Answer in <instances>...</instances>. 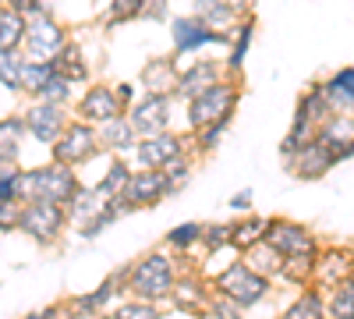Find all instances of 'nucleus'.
<instances>
[{
    "label": "nucleus",
    "mask_w": 354,
    "mask_h": 319,
    "mask_svg": "<svg viewBox=\"0 0 354 319\" xmlns=\"http://www.w3.org/2000/svg\"><path fill=\"white\" fill-rule=\"evenodd\" d=\"M96 138H100V146L121 153V149H128L131 142H135V131H131V125H128L124 113H117V118H110V121L96 125Z\"/></svg>",
    "instance_id": "4be33fe9"
},
{
    "label": "nucleus",
    "mask_w": 354,
    "mask_h": 319,
    "mask_svg": "<svg viewBox=\"0 0 354 319\" xmlns=\"http://www.w3.org/2000/svg\"><path fill=\"white\" fill-rule=\"evenodd\" d=\"M106 210H110V195H106L103 188H82V185H78V192H75L71 202H68L71 220H78L82 227L93 224L96 217H103Z\"/></svg>",
    "instance_id": "f3484780"
},
{
    "label": "nucleus",
    "mask_w": 354,
    "mask_h": 319,
    "mask_svg": "<svg viewBox=\"0 0 354 319\" xmlns=\"http://www.w3.org/2000/svg\"><path fill=\"white\" fill-rule=\"evenodd\" d=\"M131 287L142 298H163L174 287V266L167 255H145L131 270Z\"/></svg>",
    "instance_id": "423d86ee"
},
{
    "label": "nucleus",
    "mask_w": 354,
    "mask_h": 319,
    "mask_svg": "<svg viewBox=\"0 0 354 319\" xmlns=\"http://www.w3.org/2000/svg\"><path fill=\"white\" fill-rule=\"evenodd\" d=\"M138 15H142V0H110V18H106V25L138 21Z\"/></svg>",
    "instance_id": "7c9ffc66"
},
{
    "label": "nucleus",
    "mask_w": 354,
    "mask_h": 319,
    "mask_svg": "<svg viewBox=\"0 0 354 319\" xmlns=\"http://www.w3.org/2000/svg\"><path fill=\"white\" fill-rule=\"evenodd\" d=\"M110 295H113V284H103V287H100L96 295H88V298H82V309H100V305H103V302H106Z\"/></svg>",
    "instance_id": "a19ab883"
},
{
    "label": "nucleus",
    "mask_w": 354,
    "mask_h": 319,
    "mask_svg": "<svg viewBox=\"0 0 354 319\" xmlns=\"http://www.w3.org/2000/svg\"><path fill=\"white\" fill-rule=\"evenodd\" d=\"M216 287L238 305H255L266 291H270V284H266L262 273H255L252 266H230L227 273L216 277Z\"/></svg>",
    "instance_id": "0eeeda50"
},
{
    "label": "nucleus",
    "mask_w": 354,
    "mask_h": 319,
    "mask_svg": "<svg viewBox=\"0 0 354 319\" xmlns=\"http://www.w3.org/2000/svg\"><path fill=\"white\" fill-rule=\"evenodd\" d=\"M198 21L205 25V28H209V33H216V36H227L230 39V33H234V28H238V15H234L227 4H223V0H216V4L213 8H205L202 15H198Z\"/></svg>",
    "instance_id": "bb28decb"
},
{
    "label": "nucleus",
    "mask_w": 354,
    "mask_h": 319,
    "mask_svg": "<svg viewBox=\"0 0 354 319\" xmlns=\"http://www.w3.org/2000/svg\"><path fill=\"white\" fill-rule=\"evenodd\" d=\"M266 245H270L277 255H312L315 245L312 238L305 235V230L298 224H270L266 227Z\"/></svg>",
    "instance_id": "4468645a"
},
{
    "label": "nucleus",
    "mask_w": 354,
    "mask_h": 319,
    "mask_svg": "<svg viewBox=\"0 0 354 319\" xmlns=\"http://www.w3.org/2000/svg\"><path fill=\"white\" fill-rule=\"evenodd\" d=\"M21 64H25V53L18 50H0V85L11 93H18V78H21Z\"/></svg>",
    "instance_id": "cd10ccee"
},
{
    "label": "nucleus",
    "mask_w": 354,
    "mask_h": 319,
    "mask_svg": "<svg viewBox=\"0 0 354 319\" xmlns=\"http://www.w3.org/2000/svg\"><path fill=\"white\" fill-rule=\"evenodd\" d=\"M181 153H185V138L174 135V131H163V135H153V138L138 142V163H142V170H163L170 160H177Z\"/></svg>",
    "instance_id": "9b49d317"
},
{
    "label": "nucleus",
    "mask_w": 354,
    "mask_h": 319,
    "mask_svg": "<svg viewBox=\"0 0 354 319\" xmlns=\"http://www.w3.org/2000/svg\"><path fill=\"white\" fill-rule=\"evenodd\" d=\"M21 217V202L18 199H0V230H15Z\"/></svg>",
    "instance_id": "c9c22d12"
},
{
    "label": "nucleus",
    "mask_w": 354,
    "mask_h": 319,
    "mask_svg": "<svg viewBox=\"0 0 354 319\" xmlns=\"http://www.w3.org/2000/svg\"><path fill=\"white\" fill-rule=\"evenodd\" d=\"M113 96H117V103H121V107L128 110V103H135V85H131V82L113 85Z\"/></svg>",
    "instance_id": "79ce46f5"
},
{
    "label": "nucleus",
    "mask_w": 354,
    "mask_h": 319,
    "mask_svg": "<svg viewBox=\"0 0 354 319\" xmlns=\"http://www.w3.org/2000/svg\"><path fill=\"white\" fill-rule=\"evenodd\" d=\"M128 178H131V174H128V163H124V160H113V163H110V170H106V178H103L96 188H103V192L113 199V195H121V192H124Z\"/></svg>",
    "instance_id": "c756f323"
},
{
    "label": "nucleus",
    "mask_w": 354,
    "mask_h": 319,
    "mask_svg": "<svg viewBox=\"0 0 354 319\" xmlns=\"http://www.w3.org/2000/svg\"><path fill=\"white\" fill-rule=\"evenodd\" d=\"M202 238V227L198 224H185V227H174L170 235H167V245H174V248H188V245H195Z\"/></svg>",
    "instance_id": "473e14b6"
},
{
    "label": "nucleus",
    "mask_w": 354,
    "mask_h": 319,
    "mask_svg": "<svg viewBox=\"0 0 354 319\" xmlns=\"http://www.w3.org/2000/svg\"><path fill=\"white\" fill-rule=\"evenodd\" d=\"M8 8H15L21 15H36V11H43V0H8Z\"/></svg>",
    "instance_id": "37998d69"
},
{
    "label": "nucleus",
    "mask_w": 354,
    "mask_h": 319,
    "mask_svg": "<svg viewBox=\"0 0 354 319\" xmlns=\"http://www.w3.org/2000/svg\"><path fill=\"white\" fill-rule=\"evenodd\" d=\"M117 319H160V316H156L153 302H128V305H121Z\"/></svg>",
    "instance_id": "f704fd0d"
},
{
    "label": "nucleus",
    "mask_w": 354,
    "mask_h": 319,
    "mask_svg": "<svg viewBox=\"0 0 354 319\" xmlns=\"http://www.w3.org/2000/svg\"><path fill=\"white\" fill-rule=\"evenodd\" d=\"M21 121H25V131L32 135L36 142H46V146H53L57 138H61V131L68 128V113L64 107H53V103H32L25 113H21Z\"/></svg>",
    "instance_id": "1a4fd4ad"
},
{
    "label": "nucleus",
    "mask_w": 354,
    "mask_h": 319,
    "mask_svg": "<svg viewBox=\"0 0 354 319\" xmlns=\"http://www.w3.org/2000/svg\"><path fill=\"white\" fill-rule=\"evenodd\" d=\"M287 319H322V302L315 295H305L298 305L287 312Z\"/></svg>",
    "instance_id": "72a5a7b5"
},
{
    "label": "nucleus",
    "mask_w": 354,
    "mask_h": 319,
    "mask_svg": "<svg viewBox=\"0 0 354 319\" xmlns=\"http://www.w3.org/2000/svg\"><path fill=\"white\" fill-rule=\"evenodd\" d=\"M53 71L61 75V78H68V82H85L88 78V68H85V61H82V46L78 43H64L61 50L53 53Z\"/></svg>",
    "instance_id": "412c9836"
},
{
    "label": "nucleus",
    "mask_w": 354,
    "mask_h": 319,
    "mask_svg": "<svg viewBox=\"0 0 354 319\" xmlns=\"http://www.w3.org/2000/svg\"><path fill=\"white\" fill-rule=\"evenodd\" d=\"M25 319H50V312H32V316H25Z\"/></svg>",
    "instance_id": "de8ad7c7"
},
{
    "label": "nucleus",
    "mask_w": 354,
    "mask_h": 319,
    "mask_svg": "<svg viewBox=\"0 0 354 319\" xmlns=\"http://www.w3.org/2000/svg\"><path fill=\"white\" fill-rule=\"evenodd\" d=\"M4 4H8V0H0V8H4Z\"/></svg>",
    "instance_id": "09e8293b"
},
{
    "label": "nucleus",
    "mask_w": 354,
    "mask_h": 319,
    "mask_svg": "<svg viewBox=\"0 0 354 319\" xmlns=\"http://www.w3.org/2000/svg\"><path fill=\"white\" fill-rule=\"evenodd\" d=\"M170 188H167V178H163V170H138V174H131L128 178V185H124V192L117 195L124 202V206L131 210V206H153L156 199H163Z\"/></svg>",
    "instance_id": "9d476101"
},
{
    "label": "nucleus",
    "mask_w": 354,
    "mask_h": 319,
    "mask_svg": "<svg viewBox=\"0 0 354 319\" xmlns=\"http://www.w3.org/2000/svg\"><path fill=\"white\" fill-rule=\"evenodd\" d=\"M25 39V15L15 8H0V50H18Z\"/></svg>",
    "instance_id": "a878e982"
},
{
    "label": "nucleus",
    "mask_w": 354,
    "mask_h": 319,
    "mask_svg": "<svg viewBox=\"0 0 354 319\" xmlns=\"http://www.w3.org/2000/svg\"><path fill=\"white\" fill-rule=\"evenodd\" d=\"M266 227H270L266 220H248L245 227H234V230H230V241L238 245V248H252V245H259L255 238L266 235Z\"/></svg>",
    "instance_id": "2f4dec72"
},
{
    "label": "nucleus",
    "mask_w": 354,
    "mask_h": 319,
    "mask_svg": "<svg viewBox=\"0 0 354 319\" xmlns=\"http://www.w3.org/2000/svg\"><path fill=\"white\" fill-rule=\"evenodd\" d=\"M25 121L21 118H0V163H15L21 153Z\"/></svg>",
    "instance_id": "5701e85b"
},
{
    "label": "nucleus",
    "mask_w": 354,
    "mask_h": 319,
    "mask_svg": "<svg viewBox=\"0 0 354 319\" xmlns=\"http://www.w3.org/2000/svg\"><path fill=\"white\" fill-rule=\"evenodd\" d=\"M100 149V138H96V125H85V121H71L61 138L53 142V163H64V167H75V163H85Z\"/></svg>",
    "instance_id": "39448f33"
},
{
    "label": "nucleus",
    "mask_w": 354,
    "mask_h": 319,
    "mask_svg": "<svg viewBox=\"0 0 354 319\" xmlns=\"http://www.w3.org/2000/svg\"><path fill=\"white\" fill-rule=\"evenodd\" d=\"M117 113H124V107L117 103L113 89H106V85H93L78 100V121H85V125H103V121L117 118Z\"/></svg>",
    "instance_id": "ddd939ff"
},
{
    "label": "nucleus",
    "mask_w": 354,
    "mask_h": 319,
    "mask_svg": "<svg viewBox=\"0 0 354 319\" xmlns=\"http://www.w3.org/2000/svg\"><path fill=\"white\" fill-rule=\"evenodd\" d=\"M223 4L238 15V18H248V15L255 11V0H223Z\"/></svg>",
    "instance_id": "c03bdc74"
},
{
    "label": "nucleus",
    "mask_w": 354,
    "mask_h": 319,
    "mask_svg": "<svg viewBox=\"0 0 354 319\" xmlns=\"http://www.w3.org/2000/svg\"><path fill=\"white\" fill-rule=\"evenodd\" d=\"M64 43H68V33L46 11L25 15V39H21L25 61H53V53Z\"/></svg>",
    "instance_id": "7ed1b4c3"
},
{
    "label": "nucleus",
    "mask_w": 354,
    "mask_h": 319,
    "mask_svg": "<svg viewBox=\"0 0 354 319\" xmlns=\"http://www.w3.org/2000/svg\"><path fill=\"white\" fill-rule=\"evenodd\" d=\"M330 312H333L337 319H354V287H351V291H344V295L330 305Z\"/></svg>",
    "instance_id": "ea45409f"
},
{
    "label": "nucleus",
    "mask_w": 354,
    "mask_h": 319,
    "mask_svg": "<svg viewBox=\"0 0 354 319\" xmlns=\"http://www.w3.org/2000/svg\"><path fill=\"white\" fill-rule=\"evenodd\" d=\"M68 213L64 206H57V202H43V199H32L21 206V217H18V227L25 230V235H32L36 241H53L57 235H61Z\"/></svg>",
    "instance_id": "20e7f679"
},
{
    "label": "nucleus",
    "mask_w": 354,
    "mask_h": 319,
    "mask_svg": "<svg viewBox=\"0 0 354 319\" xmlns=\"http://www.w3.org/2000/svg\"><path fill=\"white\" fill-rule=\"evenodd\" d=\"M337 160H333V153L322 146L319 138H312V142H305V146H298V156H290V170L298 174V178H322L330 167H333Z\"/></svg>",
    "instance_id": "2eb2a0df"
},
{
    "label": "nucleus",
    "mask_w": 354,
    "mask_h": 319,
    "mask_svg": "<svg viewBox=\"0 0 354 319\" xmlns=\"http://www.w3.org/2000/svg\"><path fill=\"white\" fill-rule=\"evenodd\" d=\"M252 36H255V18L248 15L245 21H238V28H234V39H230V57H227V71H241L245 57H248V46H252Z\"/></svg>",
    "instance_id": "b1692460"
},
{
    "label": "nucleus",
    "mask_w": 354,
    "mask_h": 319,
    "mask_svg": "<svg viewBox=\"0 0 354 319\" xmlns=\"http://www.w3.org/2000/svg\"><path fill=\"white\" fill-rule=\"evenodd\" d=\"M128 125L138 138H153L170 128V96H145L142 103H131Z\"/></svg>",
    "instance_id": "6e6552de"
},
{
    "label": "nucleus",
    "mask_w": 354,
    "mask_h": 319,
    "mask_svg": "<svg viewBox=\"0 0 354 319\" xmlns=\"http://www.w3.org/2000/svg\"><path fill=\"white\" fill-rule=\"evenodd\" d=\"M216 82H220V64H213V61H198V64H192V68L181 71V78H177V93L192 100V96L205 93L209 85H216Z\"/></svg>",
    "instance_id": "a211bd4d"
},
{
    "label": "nucleus",
    "mask_w": 354,
    "mask_h": 319,
    "mask_svg": "<svg viewBox=\"0 0 354 319\" xmlns=\"http://www.w3.org/2000/svg\"><path fill=\"white\" fill-rule=\"evenodd\" d=\"M177 78H181V71H177L174 57H160V61H149L142 71V85L149 96H174L177 93Z\"/></svg>",
    "instance_id": "dca6fc26"
},
{
    "label": "nucleus",
    "mask_w": 354,
    "mask_h": 319,
    "mask_svg": "<svg viewBox=\"0 0 354 319\" xmlns=\"http://www.w3.org/2000/svg\"><path fill=\"white\" fill-rule=\"evenodd\" d=\"M75 192H78V181H75L71 167H64V163H50V167H36V170L18 174V199L21 202L43 199V202L64 206V202H71Z\"/></svg>",
    "instance_id": "f257e3e1"
},
{
    "label": "nucleus",
    "mask_w": 354,
    "mask_h": 319,
    "mask_svg": "<svg viewBox=\"0 0 354 319\" xmlns=\"http://www.w3.org/2000/svg\"><path fill=\"white\" fill-rule=\"evenodd\" d=\"M230 206H234V210H248V206H252V192L234 195V199H230Z\"/></svg>",
    "instance_id": "49530a36"
},
{
    "label": "nucleus",
    "mask_w": 354,
    "mask_h": 319,
    "mask_svg": "<svg viewBox=\"0 0 354 319\" xmlns=\"http://www.w3.org/2000/svg\"><path fill=\"white\" fill-rule=\"evenodd\" d=\"M205 238H209V248H220L223 241H230V227H213Z\"/></svg>",
    "instance_id": "a18cd8bd"
},
{
    "label": "nucleus",
    "mask_w": 354,
    "mask_h": 319,
    "mask_svg": "<svg viewBox=\"0 0 354 319\" xmlns=\"http://www.w3.org/2000/svg\"><path fill=\"white\" fill-rule=\"evenodd\" d=\"M227 125H230V121H213V125H205V128H198V146H202V149H213L216 142L223 138Z\"/></svg>",
    "instance_id": "4c0bfd02"
},
{
    "label": "nucleus",
    "mask_w": 354,
    "mask_h": 319,
    "mask_svg": "<svg viewBox=\"0 0 354 319\" xmlns=\"http://www.w3.org/2000/svg\"><path fill=\"white\" fill-rule=\"evenodd\" d=\"M322 93H326L333 113H351L354 110V68H340L330 82H322Z\"/></svg>",
    "instance_id": "6ab92c4d"
},
{
    "label": "nucleus",
    "mask_w": 354,
    "mask_h": 319,
    "mask_svg": "<svg viewBox=\"0 0 354 319\" xmlns=\"http://www.w3.org/2000/svg\"><path fill=\"white\" fill-rule=\"evenodd\" d=\"M170 33H174V50H177V57L195 53V50L209 46V43H227V36H216V33H209V28H205V25L198 21V15H188V18H174V21H170Z\"/></svg>",
    "instance_id": "f8f14e48"
},
{
    "label": "nucleus",
    "mask_w": 354,
    "mask_h": 319,
    "mask_svg": "<svg viewBox=\"0 0 354 319\" xmlns=\"http://www.w3.org/2000/svg\"><path fill=\"white\" fill-rule=\"evenodd\" d=\"M57 71H53V64L50 61H25L21 64V78H18V93H25V96H39V89L53 78Z\"/></svg>",
    "instance_id": "393cba45"
},
{
    "label": "nucleus",
    "mask_w": 354,
    "mask_h": 319,
    "mask_svg": "<svg viewBox=\"0 0 354 319\" xmlns=\"http://www.w3.org/2000/svg\"><path fill=\"white\" fill-rule=\"evenodd\" d=\"M39 103H53V107H64V103H71V82L68 78H61V75H53L43 89H39V96H36Z\"/></svg>",
    "instance_id": "c85d7f7f"
},
{
    "label": "nucleus",
    "mask_w": 354,
    "mask_h": 319,
    "mask_svg": "<svg viewBox=\"0 0 354 319\" xmlns=\"http://www.w3.org/2000/svg\"><path fill=\"white\" fill-rule=\"evenodd\" d=\"M234 107H238V82H223L220 78L205 93L192 96V103H188V125H192V131H198V128L213 125V121H230Z\"/></svg>",
    "instance_id": "f03ea898"
},
{
    "label": "nucleus",
    "mask_w": 354,
    "mask_h": 319,
    "mask_svg": "<svg viewBox=\"0 0 354 319\" xmlns=\"http://www.w3.org/2000/svg\"><path fill=\"white\" fill-rule=\"evenodd\" d=\"M298 113H301L312 128H322V125L333 118L330 100H326V93H322V82H312L308 89H305V96L298 100Z\"/></svg>",
    "instance_id": "aec40b11"
},
{
    "label": "nucleus",
    "mask_w": 354,
    "mask_h": 319,
    "mask_svg": "<svg viewBox=\"0 0 354 319\" xmlns=\"http://www.w3.org/2000/svg\"><path fill=\"white\" fill-rule=\"evenodd\" d=\"M163 178H167V188H170V192L181 185V181H188V163H185V156L170 160V163L163 167Z\"/></svg>",
    "instance_id": "e433bc0d"
},
{
    "label": "nucleus",
    "mask_w": 354,
    "mask_h": 319,
    "mask_svg": "<svg viewBox=\"0 0 354 319\" xmlns=\"http://www.w3.org/2000/svg\"><path fill=\"white\" fill-rule=\"evenodd\" d=\"M167 18V0H142L138 21H163Z\"/></svg>",
    "instance_id": "58836bf2"
}]
</instances>
